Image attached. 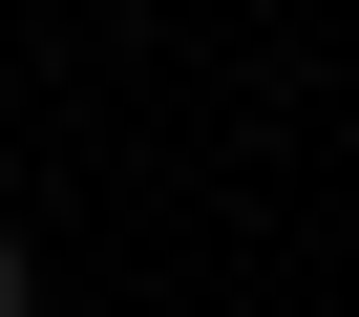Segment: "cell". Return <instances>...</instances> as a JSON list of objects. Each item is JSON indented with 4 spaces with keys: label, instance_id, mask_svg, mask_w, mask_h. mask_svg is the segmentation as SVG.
<instances>
[{
    "label": "cell",
    "instance_id": "6da1fadb",
    "mask_svg": "<svg viewBox=\"0 0 359 317\" xmlns=\"http://www.w3.org/2000/svg\"><path fill=\"white\" fill-rule=\"evenodd\" d=\"M0 317H22V254H0Z\"/></svg>",
    "mask_w": 359,
    "mask_h": 317
}]
</instances>
